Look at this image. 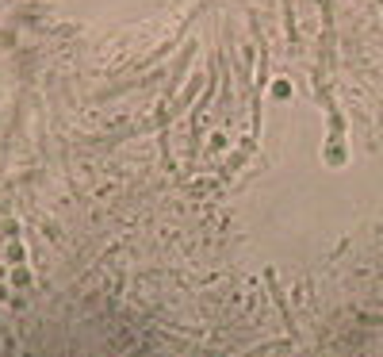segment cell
Masks as SVG:
<instances>
[{"mask_svg":"<svg viewBox=\"0 0 383 357\" xmlns=\"http://www.w3.org/2000/svg\"><path fill=\"white\" fill-rule=\"evenodd\" d=\"M8 285L16 288V292H27V288L35 285V273L27 269V261L23 265H8Z\"/></svg>","mask_w":383,"mask_h":357,"instance_id":"obj_1","label":"cell"},{"mask_svg":"<svg viewBox=\"0 0 383 357\" xmlns=\"http://www.w3.org/2000/svg\"><path fill=\"white\" fill-rule=\"evenodd\" d=\"M4 258H8V265H23V261H27V246H23V242H8Z\"/></svg>","mask_w":383,"mask_h":357,"instance_id":"obj_2","label":"cell"},{"mask_svg":"<svg viewBox=\"0 0 383 357\" xmlns=\"http://www.w3.org/2000/svg\"><path fill=\"white\" fill-rule=\"evenodd\" d=\"M8 292H16V288H12V285H8V277H4V280H0V304L8 300Z\"/></svg>","mask_w":383,"mask_h":357,"instance_id":"obj_3","label":"cell"},{"mask_svg":"<svg viewBox=\"0 0 383 357\" xmlns=\"http://www.w3.org/2000/svg\"><path fill=\"white\" fill-rule=\"evenodd\" d=\"M380 4H383V0H380Z\"/></svg>","mask_w":383,"mask_h":357,"instance_id":"obj_4","label":"cell"}]
</instances>
